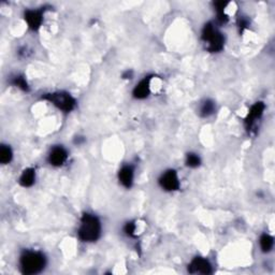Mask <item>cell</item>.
<instances>
[{"label":"cell","instance_id":"cell-12","mask_svg":"<svg viewBox=\"0 0 275 275\" xmlns=\"http://www.w3.org/2000/svg\"><path fill=\"white\" fill-rule=\"evenodd\" d=\"M36 182V170L34 168H27L25 169L23 173L21 174L20 180H18V183L21 186L25 187H31Z\"/></svg>","mask_w":275,"mask_h":275},{"label":"cell","instance_id":"cell-5","mask_svg":"<svg viewBox=\"0 0 275 275\" xmlns=\"http://www.w3.org/2000/svg\"><path fill=\"white\" fill-rule=\"evenodd\" d=\"M158 182L161 188L166 191H177L181 186L178 172L172 169L162 173Z\"/></svg>","mask_w":275,"mask_h":275},{"label":"cell","instance_id":"cell-3","mask_svg":"<svg viewBox=\"0 0 275 275\" xmlns=\"http://www.w3.org/2000/svg\"><path fill=\"white\" fill-rule=\"evenodd\" d=\"M201 39L206 45V49L211 53L221 52L225 46V37L213 23H206L204 25Z\"/></svg>","mask_w":275,"mask_h":275},{"label":"cell","instance_id":"cell-19","mask_svg":"<svg viewBox=\"0 0 275 275\" xmlns=\"http://www.w3.org/2000/svg\"><path fill=\"white\" fill-rule=\"evenodd\" d=\"M136 229L137 226L134 222H128L124 227V232L128 236H135L136 235Z\"/></svg>","mask_w":275,"mask_h":275},{"label":"cell","instance_id":"cell-11","mask_svg":"<svg viewBox=\"0 0 275 275\" xmlns=\"http://www.w3.org/2000/svg\"><path fill=\"white\" fill-rule=\"evenodd\" d=\"M134 180H135L134 167L130 165L123 166L121 168V170L118 171V181H120V183L124 187H126V188H130L134 184Z\"/></svg>","mask_w":275,"mask_h":275},{"label":"cell","instance_id":"cell-8","mask_svg":"<svg viewBox=\"0 0 275 275\" xmlns=\"http://www.w3.org/2000/svg\"><path fill=\"white\" fill-rule=\"evenodd\" d=\"M265 110H266V105L264 102L259 101L252 105V108L249 109L245 118V125L247 130H251L254 127L256 122L260 120L265 113Z\"/></svg>","mask_w":275,"mask_h":275},{"label":"cell","instance_id":"cell-18","mask_svg":"<svg viewBox=\"0 0 275 275\" xmlns=\"http://www.w3.org/2000/svg\"><path fill=\"white\" fill-rule=\"evenodd\" d=\"M201 165V158L198 154L189 153L186 156V166L189 168H198Z\"/></svg>","mask_w":275,"mask_h":275},{"label":"cell","instance_id":"cell-14","mask_svg":"<svg viewBox=\"0 0 275 275\" xmlns=\"http://www.w3.org/2000/svg\"><path fill=\"white\" fill-rule=\"evenodd\" d=\"M229 3L226 1H217L214 3V7H215V11L217 13V20L221 24H225L227 23L229 17L226 14V8Z\"/></svg>","mask_w":275,"mask_h":275},{"label":"cell","instance_id":"cell-17","mask_svg":"<svg viewBox=\"0 0 275 275\" xmlns=\"http://www.w3.org/2000/svg\"><path fill=\"white\" fill-rule=\"evenodd\" d=\"M12 158H13V152H12L11 147L2 144L0 147V162L2 165H8L12 161Z\"/></svg>","mask_w":275,"mask_h":275},{"label":"cell","instance_id":"cell-6","mask_svg":"<svg viewBox=\"0 0 275 275\" xmlns=\"http://www.w3.org/2000/svg\"><path fill=\"white\" fill-rule=\"evenodd\" d=\"M188 272L191 274H211L213 273L211 262L203 257L193 258L188 265Z\"/></svg>","mask_w":275,"mask_h":275},{"label":"cell","instance_id":"cell-20","mask_svg":"<svg viewBox=\"0 0 275 275\" xmlns=\"http://www.w3.org/2000/svg\"><path fill=\"white\" fill-rule=\"evenodd\" d=\"M248 20L246 18V16H240L239 18V22H237V26H239L240 29V33H243L245 29L248 28Z\"/></svg>","mask_w":275,"mask_h":275},{"label":"cell","instance_id":"cell-10","mask_svg":"<svg viewBox=\"0 0 275 275\" xmlns=\"http://www.w3.org/2000/svg\"><path fill=\"white\" fill-rule=\"evenodd\" d=\"M151 77H146L143 80H141L139 83H138L135 87V90L133 92V95L136 99H145L149 96L151 93Z\"/></svg>","mask_w":275,"mask_h":275},{"label":"cell","instance_id":"cell-13","mask_svg":"<svg viewBox=\"0 0 275 275\" xmlns=\"http://www.w3.org/2000/svg\"><path fill=\"white\" fill-rule=\"evenodd\" d=\"M216 110V104L213 101V100L211 99H206L202 102V104L200 105V110H199V113L200 116L202 117H209L212 114H214V112Z\"/></svg>","mask_w":275,"mask_h":275},{"label":"cell","instance_id":"cell-1","mask_svg":"<svg viewBox=\"0 0 275 275\" xmlns=\"http://www.w3.org/2000/svg\"><path fill=\"white\" fill-rule=\"evenodd\" d=\"M102 226L99 218L90 213H85L80 222L78 236L82 242L92 243L99 240L101 236Z\"/></svg>","mask_w":275,"mask_h":275},{"label":"cell","instance_id":"cell-9","mask_svg":"<svg viewBox=\"0 0 275 275\" xmlns=\"http://www.w3.org/2000/svg\"><path fill=\"white\" fill-rule=\"evenodd\" d=\"M68 159V152L64 146H54L47 156L48 164L53 167H61Z\"/></svg>","mask_w":275,"mask_h":275},{"label":"cell","instance_id":"cell-4","mask_svg":"<svg viewBox=\"0 0 275 275\" xmlns=\"http://www.w3.org/2000/svg\"><path fill=\"white\" fill-rule=\"evenodd\" d=\"M42 99L53 104L58 110L66 112V113L73 111L77 107V100L67 92H54L46 93Z\"/></svg>","mask_w":275,"mask_h":275},{"label":"cell","instance_id":"cell-2","mask_svg":"<svg viewBox=\"0 0 275 275\" xmlns=\"http://www.w3.org/2000/svg\"><path fill=\"white\" fill-rule=\"evenodd\" d=\"M46 266V258L43 253L38 251H25L20 257V268L22 273L26 275L38 274Z\"/></svg>","mask_w":275,"mask_h":275},{"label":"cell","instance_id":"cell-15","mask_svg":"<svg viewBox=\"0 0 275 275\" xmlns=\"http://www.w3.org/2000/svg\"><path fill=\"white\" fill-rule=\"evenodd\" d=\"M10 84L13 85L16 89L21 90L23 92H28L29 91V86L27 83V80L22 74H15L11 78L10 80Z\"/></svg>","mask_w":275,"mask_h":275},{"label":"cell","instance_id":"cell-7","mask_svg":"<svg viewBox=\"0 0 275 275\" xmlns=\"http://www.w3.org/2000/svg\"><path fill=\"white\" fill-rule=\"evenodd\" d=\"M24 20L31 30H38L43 22V11L39 9H28L24 12Z\"/></svg>","mask_w":275,"mask_h":275},{"label":"cell","instance_id":"cell-16","mask_svg":"<svg viewBox=\"0 0 275 275\" xmlns=\"http://www.w3.org/2000/svg\"><path fill=\"white\" fill-rule=\"evenodd\" d=\"M259 244H260V248L261 251L264 253H269L272 251V248L274 246V239L273 236L268 234V233H264L260 236L259 240Z\"/></svg>","mask_w":275,"mask_h":275}]
</instances>
